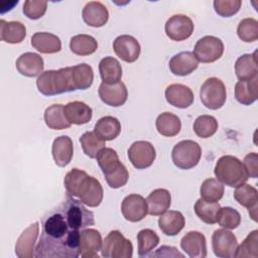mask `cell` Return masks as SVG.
I'll use <instances>...</instances> for the list:
<instances>
[{
  "label": "cell",
  "mask_w": 258,
  "mask_h": 258,
  "mask_svg": "<svg viewBox=\"0 0 258 258\" xmlns=\"http://www.w3.org/2000/svg\"><path fill=\"white\" fill-rule=\"evenodd\" d=\"M80 230L70 228L57 207L42 220V232L35 247L36 258H77L80 256Z\"/></svg>",
  "instance_id": "6da1fadb"
},
{
  "label": "cell",
  "mask_w": 258,
  "mask_h": 258,
  "mask_svg": "<svg viewBox=\"0 0 258 258\" xmlns=\"http://www.w3.org/2000/svg\"><path fill=\"white\" fill-rule=\"evenodd\" d=\"M36 87L44 96H55L77 91L73 67L43 72L36 80Z\"/></svg>",
  "instance_id": "7a4b0ae2"
},
{
  "label": "cell",
  "mask_w": 258,
  "mask_h": 258,
  "mask_svg": "<svg viewBox=\"0 0 258 258\" xmlns=\"http://www.w3.org/2000/svg\"><path fill=\"white\" fill-rule=\"evenodd\" d=\"M96 159L111 188H119L127 183L129 172L126 166L120 161L116 150L105 147L99 152Z\"/></svg>",
  "instance_id": "3957f363"
},
{
  "label": "cell",
  "mask_w": 258,
  "mask_h": 258,
  "mask_svg": "<svg viewBox=\"0 0 258 258\" xmlns=\"http://www.w3.org/2000/svg\"><path fill=\"white\" fill-rule=\"evenodd\" d=\"M214 173L219 181L230 187H237L249 178L242 161L233 155L221 156L216 162Z\"/></svg>",
  "instance_id": "277c9868"
},
{
  "label": "cell",
  "mask_w": 258,
  "mask_h": 258,
  "mask_svg": "<svg viewBox=\"0 0 258 258\" xmlns=\"http://www.w3.org/2000/svg\"><path fill=\"white\" fill-rule=\"evenodd\" d=\"M69 226L73 230H82L95 224L94 213L84 207L79 200L68 196L67 201L58 206Z\"/></svg>",
  "instance_id": "5b68a950"
},
{
  "label": "cell",
  "mask_w": 258,
  "mask_h": 258,
  "mask_svg": "<svg viewBox=\"0 0 258 258\" xmlns=\"http://www.w3.org/2000/svg\"><path fill=\"white\" fill-rule=\"evenodd\" d=\"M202 157V147L194 140H181L171 151L173 164L180 169H190L197 166Z\"/></svg>",
  "instance_id": "8992f818"
},
{
  "label": "cell",
  "mask_w": 258,
  "mask_h": 258,
  "mask_svg": "<svg viewBox=\"0 0 258 258\" xmlns=\"http://www.w3.org/2000/svg\"><path fill=\"white\" fill-rule=\"evenodd\" d=\"M202 104L210 110L221 109L226 103L227 91L222 80L216 77L207 79L200 89Z\"/></svg>",
  "instance_id": "52a82bcc"
},
{
  "label": "cell",
  "mask_w": 258,
  "mask_h": 258,
  "mask_svg": "<svg viewBox=\"0 0 258 258\" xmlns=\"http://www.w3.org/2000/svg\"><path fill=\"white\" fill-rule=\"evenodd\" d=\"M101 255L105 258H131L133 245L120 231L113 230L103 241Z\"/></svg>",
  "instance_id": "ba28073f"
},
{
  "label": "cell",
  "mask_w": 258,
  "mask_h": 258,
  "mask_svg": "<svg viewBox=\"0 0 258 258\" xmlns=\"http://www.w3.org/2000/svg\"><path fill=\"white\" fill-rule=\"evenodd\" d=\"M224 48V43L219 37L206 35L196 42L192 53L198 61L210 63L221 58Z\"/></svg>",
  "instance_id": "9c48e42d"
},
{
  "label": "cell",
  "mask_w": 258,
  "mask_h": 258,
  "mask_svg": "<svg viewBox=\"0 0 258 258\" xmlns=\"http://www.w3.org/2000/svg\"><path fill=\"white\" fill-rule=\"evenodd\" d=\"M127 155L135 168L145 169L153 164L156 158V150L150 142L138 140L130 145Z\"/></svg>",
  "instance_id": "30bf717a"
},
{
  "label": "cell",
  "mask_w": 258,
  "mask_h": 258,
  "mask_svg": "<svg viewBox=\"0 0 258 258\" xmlns=\"http://www.w3.org/2000/svg\"><path fill=\"white\" fill-rule=\"evenodd\" d=\"M103 197L104 190L101 182L89 174L82 180L76 195V198H78L82 204L90 208L100 206L103 201Z\"/></svg>",
  "instance_id": "8fae6325"
},
{
  "label": "cell",
  "mask_w": 258,
  "mask_h": 258,
  "mask_svg": "<svg viewBox=\"0 0 258 258\" xmlns=\"http://www.w3.org/2000/svg\"><path fill=\"white\" fill-rule=\"evenodd\" d=\"M192 20L184 14H175L170 16L164 25L165 34L174 41H182L190 37L194 32Z\"/></svg>",
  "instance_id": "7c38bea8"
},
{
  "label": "cell",
  "mask_w": 258,
  "mask_h": 258,
  "mask_svg": "<svg viewBox=\"0 0 258 258\" xmlns=\"http://www.w3.org/2000/svg\"><path fill=\"white\" fill-rule=\"evenodd\" d=\"M238 241L236 236L228 229L222 228L214 231L212 235V247L214 254L219 258L235 257Z\"/></svg>",
  "instance_id": "4fadbf2b"
},
{
  "label": "cell",
  "mask_w": 258,
  "mask_h": 258,
  "mask_svg": "<svg viewBox=\"0 0 258 258\" xmlns=\"http://www.w3.org/2000/svg\"><path fill=\"white\" fill-rule=\"evenodd\" d=\"M121 213L125 220L137 223L142 221L148 214L146 200L137 194L126 196L121 203Z\"/></svg>",
  "instance_id": "5bb4252c"
},
{
  "label": "cell",
  "mask_w": 258,
  "mask_h": 258,
  "mask_svg": "<svg viewBox=\"0 0 258 258\" xmlns=\"http://www.w3.org/2000/svg\"><path fill=\"white\" fill-rule=\"evenodd\" d=\"M113 49L119 58L125 62L130 63L138 59L141 46L134 36L129 34H122L114 39Z\"/></svg>",
  "instance_id": "9a60e30c"
},
{
  "label": "cell",
  "mask_w": 258,
  "mask_h": 258,
  "mask_svg": "<svg viewBox=\"0 0 258 258\" xmlns=\"http://www.w3.org/2000/svg\"><path fill=\"white\" fill-rule=\"evenodd\" d=\"M39 234V223L29 225L18 237L15 244V254L19 258H32L35 254L36 239Z\"/></svg>",
  "instance_id": "2e32d148"
},
{
  "label": "cell",
  "mask_w": 258,
  "mask_h": 258,
  "mask_svg": "<svg viewBox=\"0 0 258 258\" xmlns=\"http://www.w3.org/2000/svg\"><path fill=\"white\" fill-rule=\"evenodd\" d=\"M98 94L101 101L111 107H120L124 105L128 98L126 85L121 81L116 84H105L102 82Z\"/></svg>",
  "instance_id": "e0dca14e"
},
{
  "label": "cell",
  "mask_w": 258,
  "mask_h": 258,
  "mask_svg": "<svg viewBox=\"0 0 258 258\" xmlns=\"http://www.w3.org/2000/svg\"><path fill=\"white\" fill-rule=\"evenodd\" d=\"M101 233L92 228H85L80 231L79 251L83 258H98V252L102 248Z\"/></svg>",
  "instance_id": "ac0fdd59"
},
{
  "label": "cell",
  "mask_w": 258,
  "mask_h": 258,
  "mask_svg": "<svg viewBox=\"0 0 258 258\" xmlns=\"http://www.w3.org/2000/svg\"><path fill=\"white\" fill-rule=\"evenodd\" d=\"M164 96L169 105L179 109L188 108L195 100L191 89L182 84H171L167 86Z\"/></svg>",
  "instance_id": "d6986e66"
},
{
  "label": "cell",
  "mask_w": 258,
  "mask_h": 258,
  "mask_svg": "<svg viewBox=\"0 0 258 258\" xmlns=\"http://www.w3.org/2000/svg\"><path fill=\"white\" fill-rule=\"evenodd\" d=\"M180 247L190 258L207 257V240L203 233L190 231L180 240Z\"/></svg>",
  "instance_id": "ffe728a7"
},
{
  "label": "cell",
  "mask_w": 258,
  "mask_h": 258,
  "mask_svg": "<svg viewBox=\"0 0 258 258\" xmlns=\"http://www.w3.org/2000/svg\"><path fill=\"white\" fill-rule=\"evenodd\" d=\"M15 67L18 73L24 77L34 78L39 77L43 73L44 61L42 56L35 52L22 53L15 62Z\"/></svg>",
  "instance_id": "44dd1931"
},
{
  "label": "cell",
  "mask_w": 258,
  "mask_h": 258,
  "mask_svg": "<svg viewBox=\"0 0 258 258\" xmlns=\"http://www.w3.org/2000/svg\"><path fill=\"white\" fill-rule=\"evenodd\" d=\"M234 199L239 205L247 208L250 218L254 222H257V209H258L257 188L245 182L236 187L234 191Z\"/></svg>",
  "instance_id": "7402d4cb"
},
{
  "label": "cell",
  "mask_w": 258,
  "mask_h": 258,
  "mask_svg": "<svg viewBox=\"0 0 258 258\" xmlns=\"http://www.w3.org/2000/svg\"><path fill=\"white\" fill-rule=\"evenodd\" d=\"M84 22L92 27H102L109 19L107 7L100 1H90L86 3L82 11Z\"/></svg>",
  "instance_id": "603a6c76"
},
{
  "label": "cell",
  "mask_w": 258,
  "mask_h": 258,
  "mask_svg": "<svg viewBox=\"0 0 258 258\" xmlns=\"http://www.w3.org/2000/svg\"><path fill=\"white\" fill-rule=\"evenodd\" d=\"M51 154L54 163L59 167H66L72 161L74 155V143L68 135L56 137L51 146Z\"/></svg>",
  "instance_id": "cb8c5ba5"
},
{
  "label": "cell",
  "mask_w": 258,
  "mask_h": 258,
  "mask_svg": "<svg viewBox=\"0 0 258 258\" xmlns=\"http://www.w3.org/2000/svg\"><path fill=\"white\" fill-rule=\"evenodd\" d=\"M168 67L170 72L179 77H185L196 71L199 67V61L190 51H181L174 54L169 62Z\"/></svg>",
  "instance_id": "d4e9b609"
},
{
  "label": "cell",
  "mask_w": 258,
  "mask_h": 258,
  "mask_svg": "<svg viewBox=\"0 0 258 258\" xmlns=\"http://www.w3.org/2000/svg\"><path fill=\"white\" fill-rule=\"evenodd\" d=\"M148 214L150 216H160L171 206V194L165 188H156L146 198Z\"/></svg>",
  "instance_id": "484cf974"
},
{
  "label": "cell",
  "mask_w": 258,
  "mask_h": 258,
  "mask_svg": "<svg viewBox=\"0 0 258 258\" xmlns=\"http://www.w3.org/2000/svg\"><path fill=\"white\" fill-rule=\"evenodd\" d=\"M64 115L71 124L84 125L91 121L93 110L84 102L73 101L64 106Z\"/></svg>",
  "instance_id": "4316f807"
},
{
  "label": "cell",
  "mask_w": 258,
  "mask_h": 258,
  "mask_svg": "<svg viewBox=\"0 0 258 258\" xmlns=\"http://www.w3.org/2000/svg\"><path fill=\"white\" fill-rule=\"evenodd\" d=\"M31 45L40 53H56L61 49L60 38L50 32H35L31 36Z\"/></svg>",
  "instance_id": "83f0119b"
},
{
  "label": "cell",
  "mask_w": 258,
  "mask_h": 258,
  "mask_svg": "<svg viewBox=\"0 0 258 258\" xmlns=\"http://www.w3.org/2000/svg\"><path fill=\"white\" fill-rule=\"evenodd\" d=\"M235 74L239 81H249L258 77L256 51L239 56L235 62Z\"/></svg>",
  "instance_id": "f1b7e54d"
},
{
  "label": "cell",
  "mask_w": 258,
  "mask_h": 258,
  "mask_svg": "<svg viewBox=\"0 0 258 258\" xmlns=\"http://www.w3.org/2000/svg\"><path fill=\"white\" fill-rule=\"evenodd\" d=\"M185 219L178 211H166L158 219V227L166 236H176L183 229Z\"/></svg>",
  "instance_id": "f546056e"
},
{
  "label": "cell",
  "mask_w": 258,
  "mask_h": 258,
  "mask_svg": "<svg viewBox=\"0 0 258 258\" xmlns=\"http://www.w3.org/2000/svg\"><path fill=\"white\" fill-rule=\"evenodd\" d=\"M26 27L20 21L0 20V39L6 43L16 44L24 40Z\"/></svg>",
  "instance_id": "4dcf8cb0"
},
{
  "label": "cell",
  "mask_w": 258,
  "mask_h": 258,
  "mask_svg": "<svg viewBox=\"0 0 258 258\" xmlns=\"http://www.w3.org/2000/svg\"><path fill=\"white\" fill-rule=\"evenodd\" d=\"M235 98L245 106H249L258 99V77L249 81H238L235 85Z\"/></svg>",
  "instance_id": "1f68e13d"
},
{
  "label": "cell",
  "mask_w": 258,
  "mask_h": 258,
  "mask_svg": "<svg viewBox=\"0 0 258 258\" xmlns=\"http://www.w3.org/2000/svg\"><path fill=\"white\" fill-rule=\"evenodd\" d=\"M99 72L103 83L116 84L121 81L122 67L113 56H105L99 62Z\"/></svg>",
  "instance_id": "d6a6232c"
},
{
  "label": "cell",
  "mask_w": 258,
  "mask_h": 258,
  "mask_svg": "<svg viewBox=\"0 0 258 258\" xmlns=\"http://www.w3.org/2000/svg\"><path fill=\"white\" fill-rule=\"evenodd\" d=\"M45 125L52 130H63L71 127L64 115V106L61 104H52L48 106L43 115Z\"/></svg>",
  "instance_id": "836d02e7"
},
{
  "label": "cell",
  "mask_w": 258,
  "mask_h": 258,
  "mask_svg": "<svg viewBox=\"0 0 258 258\" xmlns=\"http://www.w3.org/2000/svg\"><path fill=\"white\" fill-rule=\"evenodd\" d=\"M155 127L160 135L173 137L180 132L181 121L177 115L170 112H163L157 116Z\"/></svg>",
  "instance_id": "e575fe53"
},
{
  "label": "cell",
  "mask_w": 258,
  "mask_h": 258,
  "mask_svg": "<svg viewBox=\"0 0 258 258\" xmlns=\"http://www.w3.org/2000/svg\"><path fill=\"white\" fill-rule=\"evenodd\" d=\"M94 131L103 140L111 141L116 139L120 134L121 123L116 117L104 116L96 122Z\"/></svg>",
  "instance_id": "d590c367"
},
{
  "label": "cell",
  "mask_w": 258,
  "mask_h": 258,
  "mask_svg": "<svg viewBox=\"0 0 258 258\" xmlns=\"http://www.w3.org/2000/svg\"><path fill=\"white\" fill-rule=\"evenodd\" d=\"M70 48L77 55H90L98 49V41L92 35L77 34L71 38Z\"/></svg>",
  "instance_id": "8d00e7d4"
},
{
  "label": "cell",
  "mask_w": 258,
  "mask_h": 258,
  "mask_svg": "<svg viewBox=\"0 0 258 258\" xmlns=\"http://www.w3.org/2000/svg\"><path fill=\"white\" fill-rule=\"evenodd\" d=\"M221 206L219 203L207 202L203 199H199L195 204L196 215L206 224L214 225L218 222L220 216Z\"/></svg>",
  "instance_id": "74e56055"
},
{
  "label": "cell",
  "mask_w": 258,
  "mask_h": 258,
  "mask_svg": "<svg viewBox=\"0 0 258 258\" xmlns=\"http://www.w3.org/2000/svg\"><path fill=\"white\" fill-rule=\"evenodd\" d=\"M80 142L84 153L90 158H96L99 152L106 146V141L103 140L95 131H87L80 137Z\"/></svg>",
  "instance_id": "f35d334b"
},
{
  "label": "cell",
  "mask_w": 258,
  "mask_h": 258,
  "mask_svg": "<svg viewBox=\"0 0 258 258\" xmlns=\"http://www.w3.org/2000/svg\"><path fill=\"white\" fill-rule=\"evenodd\" d=\"M224 191L223 183L217 178L212 177L205 179L200 188L201 199L212 203H218L223 198Z\"/></svg>",
  "instance_id": "ab89813d"
},
{
  "label": "cell",
  "mask_w": 258,
  "mask_h": 258,
  "mask_svg": "<svg viewBox=\"0 0 258 258\" xmlns=\"http://www.w3.org/2000/svg\"><path fill=\"white\" fill-rule=\"evenodd\" d=\"M219 124L217 119L212 115H201L199 116L192 125L194 132L200 138H210L218 130Z\"/></svg>",
  "instance_id": "60d3db41"
},
{
  "label": "cell",
  "mask_w": 258,
  "mask_h": 258,
  "mask_svg": "<svg viewBox=\"0 0 258 258\" xmlns=\"http://www.w3.org/2000/svg\"><path fill=\"white\" fill-rule=\"evenodd\" d=\"M138 242V256H148L151 251L158 245L159 237L151 229H143L137 234Z\"/></svg>",
  "instance_id": "b9f144b4"
},
{
  "label": "cell",
  "mask_w": 258,
  "mask_h": 258,
  "mask_svg": "<svg viewBox=\"0 0 258 258\" xmlns=\"http://www.w3.org/2000/svg\"><path fill=\"white\" fill-rule=\"evenodd\" d=\"M74 79L77 90L89 89L94 81V72L90 64L82 62L73 67Z\"/></svg>",
  "instance_id": "7bdbcfd3"
},
{
  "label": "cell",
  "mask_w": 258,
  "mask_h": 258,
  "mask_svg": "<svg viewBox=\"0 0 258 258\" xmlns=\"http://www.w3.org/2000/svg\"><path fill=\"white\" fill-rule=\"evenodd\" d=\"M235 257H258V230H253L243 240V242L237 246Z\"/></svg>",
  "instance_id": "ee69618b"
},
{
  "label": "cell",
  "mask_w": 258,
  "mask_h": 258,
  "mask_svg": "<svg viewBox=\"0 0 258 258\" xmlns=\"http://www.w3.org/2000/svg\"><path fill=\"white\" fill-rule=\"evenodd\" d=\"M237 34L244 42H254L258 39V21L248 17L242 19L237 27Z\"/></svg>",
  "instance_id": "f6af8a7d"
},
{
  "label": "cell",
  "mask_w": 258,
  "mask_h": 258,
  "mask_svg": "<svg viewBox=\"0 0 258 258\" xmlns=\"http://www.w3.org/2000/svg\"><path fill=\"white\" fill-rule=\"evenodd\" d=\"M219 225L222 228L228 229V230H234L239 227L241 224V215L240 213L231 207H224L221 208L220 216L218 219Z\"/></svg>",
  "instance_id": "bcb514c9"
},
{
  "label": "cell",
  "mask_w": 258,
  "mask_h": 258,
  "mask_svg": "<svg viewBox=\"0 0 258 258\" xmlns=\"http://www.w3.org/2000/svg\"><path fill=\"white\" fill-rule=\"evenodd\" d=\"M88 175V173L82 169L79 168H72L64 176L63 183L67 190L68 196L76 198L77 190L82 182V180L85 178V176Z\"/></svg>",
  "instance_id": "7dc6e473"
},
{
  "label": "cell",
  "mask_w": 258,
  "mask_h": 258,
  "mask_svg": "<svg viewBox=\"0 0 258 258\" xmlns=\"http://www.w3.org/2000/svg\"><path fill=\"white\" fill-rule=\"evenodd\" d=\"M47 9V2L40 0H26L23 4V14L32 20L41 18Z\"/></svg>",
  "instance_id": "c3c4849f"
},
{
  "label": "cell",
  "mask_w": 258,
  "mask_h": 258,
  "mask_svg": "<svg viewBox=\"0 0 258 258\" xmlns=\"http://www.w3.org/2000/svg\"><path fill=\"white\" fill-rule=\"evenodd\" d=\"M214 9L217 14L222 17H231L235 15L241 8V0H215L213 2Z\"/></svg>",
  "instance_id": "681fc988"
},
{
  "label": "cell",
  "mask_w": 258,
  "mask_h": 258,
  "mask_svg": "<svg viewBox=\"0 0 258 258\" xmlns=\"http://www.w3.org/2000/svg\"><path fill=\"white\" fill-rule=\"evenodd\" d=\"M243 165L249 177L256 178L258 176V154L256 152L248 153L243 160Z\"/></svg>",
  "instance_id": "f907efd6"
},
{
  "label": "cell",
  "mask_w": 258,
  "mask_h": 258,
  "mask_svg": "<svg viewBox=\"0 0 258 258\" xmlns=\"http://www.w3.org/2000/svg\"><path fill=\"white\" fill-rule=\"evenodd\" d=\"M154 257H183V254L177 251L175 247L172 246H161L158 248L155 252V254H152Z\"/></svg>",
  "instance_id": "816d5d0a"
}]
</instances>
